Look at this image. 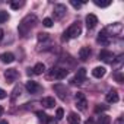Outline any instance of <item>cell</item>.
<instances>
[{
  "label": "cell",
  "mask_w": 124,
  "mask_h": 124,
  "mask_svg": "<svg viewBox=\"0 0 124 124\" xmlns=\"http://www.w3.org/2000/svg\"><path fill=\"white\" fill-rule=\"evenodd\" d=\"M82 34V25L80 22H75L69 26V29L63 34V41H67L70 38H78L79 35Z\"/></svg>",
  "instance_id": "7a4b0ae2"
},
{
  "label": "cell",
  "mask_w": 124,
  "mask_h": 124,
  "mask_svg": "<svg viewBox=\"0 0 124 124\" xmlns=\"http://www.w3.org/2000/svg\"><path fill=\"white\" fill-rule=\"evenodd\" d=\"M95 5L99 6V8H107L111 5V2H99V0H95Z\"/></svg>",
  "instance_id": "f546056e"
},
{
  "label": "cell",
  "mask_w": 124,
  "mask_h": 124,
  "mask_svg": "<svg viewBox=\"0 0 124 124\" xmlns=\"http://www.w3.org/2000/svg\"><path fill=\"white\" fill-rule=\"evenodd\" d=\"M6 96H8V93H6V92L2 89V88H0V99H5Z\"/></svg>",
  "instance_id": "d6a6232c"
},
{
  "label": "cell",
  "mask_w": 124,
  "mask_h": 124,
  "mask_svg": "<svg viewBox=\"0 0 124 124\" xmlns=\"http://www.w3.org/2000/svg\"><path fill=\"white\" fill-rule=\"evenodd\" d=\"M115 79H117V82H118V83H123V80H124L123 75H117V76H115Z\"/></svg>",
  "instance_id": "836d02e7"
},
{
  "label": "cell",
  "mask_w": 124,
  "mask_h": 124,
  "mask_svg": "<svg viewBox=\"0 0 124 124\" xmlns=\"http://www.w3.org/2000/svg\"><path fill=\"white\" fill-rule=\"evenodd\" d=\"M3 111H5V109H3V107H2V105H0V117H2V114H3Z\"/></svg>",
  "instance_id": "8d00e7d4"
},
{
  "label": "cell",
  "mask_w": 124,
  "mask_h": 124,
  "mask_svg": "<svg viewBox=\"0 0 124 124\" xmlns=\"http://www.w3.org/2000/svg\"><path fill=\"white\" fill-rule=\"evenodd\" d=\"M96 23H98V18L95 16V15H88L86 16V26L89 28V29H93L95 26H96Z\"/></svg>",
  "instance_id": "5bb4252c"
},
{
  "label": "cell",
  "mask_w": 124,
  "mask_h": 124,
  "mask_svg": "<svg viewBox=\"0 0 124 124\" xmlns=\"http://www.w3.org/2000/svg\"><path fill=\"white\" fill-rule=\"evenodd\" d=\"M96 41H98L99 44H102V45H108L111 39H109V38L107 37V34L102 31V32H99V37H98V39H96Z\"/></svg>",
  "instance_id": "ac0fdd59"
},
{
  "label": "cell",
  "mask_w": 124,
  "mask_h": 124,
  "mask_svg": "<svg viewBox=\"0 0 124 124\" xmlns=\"http://www.w3.org/2000/svg\"><path fill=\"white\" fill-rule=\"evenodd\" d=\"M21 93H22V88H21L19 85H18V86H15V88H13V91H12V96H10V99H12V101H15L16 98H19V96H21Z\"/></svg>",
  "instance_id": "44dd1931"
},
{
  "label": "cell",
  "mask_w": 124,
  "mask_h": 124,
  "mask_svg": "<svg viewBox=\"0 0 124 124\" xmlns=\"http://www.w3.org/2000/svg\"><path fill=\"white\" fill-rule=\"evenodd\" d=\"M115 124H124V118H123V117H120V118L115 121Z\"/></svg>",
  "instance_id": "e575fe53"
},
{
  "label": "cell",
  "mask_w": 124,
  "mask_h": 124,
  "mask_svg": "<svg viewBox=\"0 0 124 124\" xmlns=\"http://www.w3.org/2000/svg\"><path fill=\"white\" fill-rule=\"evenodd\" d=\"M23 5H25V2H12V3H10V8L16 10V9H21Z\"/></svg>",
  "instance_id": "d4e9b609"
},
{
  "label": "cell",
  "mask_w": 124,
  "mask_h": 124,
  "mask_svg": "<svg viewBox=\"0 0 124 124\" xmlns=\"http://www.w3.org/2000/svg\"><path fill=\"white\" fill-rule=\"evenodd\" d=\"M47 39H50L48 34H45V32H39L38 34V41H47Z\"/></svg>",
  "instance_id": "f1b7e54d"
},
{
  "label": "cell",
  "mask_w": 124,
  "mask_h": 124,
  "mask_svg": "<svg viewBox=\"0 0 124 124\" xmlns=\"http://www.w3.org/2000/svg\"><path fill=\"white\" fill-rule=\"evenodd\" d=\"M18 78H19V72H18L16 69H8V70L5 72V79H6L9 83L15 82Z\"/></svg>",
  "instance_id": "30bf717a"
},
{
  "label": "cell",
  "mask_w": 124,
  "mask_h": 124,
  "mask_svg": "<svg viewBox=\"0 0 124 124\" xmlns=\"http://www.w3.org/2000/svg\"><path fill=\"white\" fill-rule=\"evenodd\" d=\"M25 88H26V91L29 93H39V92H42V86L39 83L34 82V80H28L26 85H25Z\"/></svg>",
  "instance_id": "8992f818"
},
{
  "label": "cell",
  "mask_w": 124,
  "mask_h": 124,
  "mask_svg": "<svg viewBox=\"0 0 124 124\" xmlns=\"http://www.w3.org/2000/svg\"><path fill=\"white\" fill-rule=\"evenodd\" d=\"M70 5H72L75 9H79V8L83 5V2H75V0H72V2H70Z\"/></svg>",
  "instance_id": "4dcf8cb0"
},
{
  "label": "cell",
  "mask_w": 124,
  "mask_h": 124,
  "mask_svg": "<svg viewBox=\"0 0 124 124\" xmlns=\"http://www.w3.org/2000/svg\"><path fill=\"white\" fill-rule=\"evenodd\" d=\"M91 48L89 47H82L80 50H79V58L82 60V61H86L89 57H91Z\"/></svg>",
  "instance_id": "4fadbf2b"
},
{
  "label": "cell",
  "mask_w": 124,
  "mask_h": 124,
  "mask_svg": "<svg viewBox=\"0 0 124 124\" xmlns=\"http://www.w3.org/2000/svg\"><path fill=\"white\" fill-rule=\"evenodd\" d=\"M99 60H102V61H105V63H114V54H112V51H108V50H102L101 53H99Z\"/></svg>",
  "instance_id": "9c48e42d"
},
{
  "label": "cell",
  "mask_w": 124,
  "mask_h": 124,
  "mask_svg": "<svg viewBox=\"0 0 124 124\" xmlns=\"http://www.w3.org/2000/svg\"><path fill=\"white\" fill-rule=\"evenodd\" d=\"M37 115H38V120H39L41 123H47V118H48V115H47L44 111H37Z\"/></svg>",
  "instance_id": "603a6c76"
},
{
  "label": "cell",
  "mask_w": 124,
  "mask_h": 124,
  "mask_svg": "<svg viewBox=\"0 0 124 124\" xmlns=\"http://www.w3.org/2000/svg\"><path fill=\"white\" fill-rule=\"evenodd\" d=\"M0 60L3 61V63H13L15 61V55L12 54V53H9V51H6V53H3L2 55H0Z\"/></svg>",
  "instance_id": "e0dca14e"
},
{
  "label": "cell",
  "mask_w": 124,
  "mask_h": 124,
  "mask_svg": "<svg viewBox=\"0 0 124 124\" xmlns=\"http://www.w3.org/2000/svg\"><path fill=\"white\" fill-rule=\"evenodd\" d=\"M35 23H37V16H35V15H26V16L21 21V23H19V26H18L19 35H21V37H26V35L31 32V29L35 26Z\"/></svg>",
  "instance_id": "6da1fadb"
},
{
  "label": "cell",
  "mask_w": 124,
  "mask_h": 124,
  "mask_svg": "<svg viewBox=\"0 0 124 124\" xmlns=\"http://www.w3.org/2000/svg\"><path fill=\"white\" fill-rule=\"evenodd\" d=\"M0 124H9V123H8L6 120H2V121H0Z\"/></svg>",
  "instance_id": "74e56055"
},
{
  "label": "cell",
  "mask_w": 124,
  "mask_h": 124,
  "mask_svg": "<svg viewBox=\"0 0 124 124\" xmlns=\"http://www.w3.org/2000/svg\"><path fill=\"white\" fill-rule=\"evenodd\" d=\"M45 124H57V120H54L53 117H48L47 118V123Z\"/></svg>",
  "instance_id": "1f68e13d"
},
{
  "label": "cell",
  "mask_w": 124,
  "mask_h": 124,
  "mask_svg": "<svg viewBox=\"0 0 124 124\" xmlns=\"http://www.w3.org/2000/svg\"><path fill=\"white\" fill-rule=\"evenodd\" d=\"M75 102H76L78 109H80V111H86L88 101H86V96H85L83 92H78V93H76V96H75Z\"/></svg>",
  "instance_id": "277c9868"
},
{
  "label": "cell",
  "mask_w": 124,
  "mask_h": 124,
  "mask_svg": "<svg viewBox=\"0 0 124 124\" xmlns=\"http://www.w3.org/2000/svg\"><path fill=\"white\" fill-rule=\"evenodd\" d=\"M121 31H123V26H121V23H118V22H115V23H112V25H109V26H107L105 29H104V32L107 34V37L111 39V37H118L120 34H121Z\"/></svg>",
  "instance_id": "3957f363"
},
{
  "label": "cell",
  "mask_w": 124,
  "mask_h": 124,
  "mask_svg": "<svg viewBox=\"0 0 124 124\" xmlns=\"http://www.w3.org/2000/svg\"><path fill=\"white\" fill-rule=\"evenodd\" d=\"M50 76L54 78V79H57V80H61V79H64L67 76V70L66 69H61V67H53Z\"/></svg>",
  "instance_id": "52a82bcc"
},
{
  "label": "cell",
  "mask_w": 124,
  "mask_h": 124,
  "mask_svg": "<svg viewBox=\"0 0 124 124\" xmlns=\"http://www.w3.org/2000/svg\"><path fill=\"white\" fill-rule=\"evenodd\" d=\"M41 105H42L44 108H53V107L55 105V99H54L53 96H45V98H42Z\"/></svg>",
  "instance_id": "2e32d148"
},
{
  "label": "cell",
  "mask_w": 124,
  "mask_h": 124,
  "mask_svg": "<svg viewBox=\"0 0 124 124\" xmlns=\"http://www.w3.org/2000/svg\"><path fill=\"white\" fill-rule=\"evenodd\" d=\"M3 38V29H0V39Z\"/></svg>",
  "instance_id": "f35d334b"
},
{
  "label": "cell",
  "mask_w": 124,
  "mask_h": 124,
  "mask_svg": "<svg viewBox=\"0 0 124 124\" xmlns=\"http://www.w3.org/2000/svg\"><path fill=\"white\" fill-rule=\"evenodd\" d=\"M64 117V111L63 108H57V112H55V120H61Z\"/></svg>",
  "instance_id": "4316f807"
},
{
  "label": "cell",
  "mask_w": 124,
  "mask_h": 124,
  "mask_svg": "<svg viewBox=\"0 0 124 124\" xmlns=\"http://www.w3.org/2000/svg\"><path fill=\"white\" fill-rule=\"evenodd\" d=\"M85 124H95V121L92 120V118H89V120H86V123Z\"/></svg>",
  "instance_id": "d590c367"
},
{
  "label": "cell",
  "mask_w": 124,
  "mask_h": 124,
  "mask_svg": "<svg viewBox=\"0 0 124 124\" xmlns=\"http://www.w3.org/2000/svg\"><path fill=\"white\" fill-rule=\"evenodd\" d=\"M9 21V13L8 12H0V23H5Z\"/></svg>",
  "instance_id": "cb8c5ba5"
},
{
  "label": "cell",
  "mask_w": 124,
  "mask_h": 124,
  "mask_svg": "<svg viewBox=\"0 0 124 124\" xmlns=\"http://www.w3.org/2000/svg\"><path fill=\"white\" fill-rule=\"evenodd\" d=\"M42 25L47 26V28H51V26H53V19H51V18H45V19L42 21Z\"/></svg>",
  "instance_id": "83f0119b"
},
{
  "label": "cell",
  "mask_w": 124,
  "mask_h": 124,
  "mask_svg": "<svg viewBox=\"0 0 124 124\" xmlns=\"http://www.w3.org/2000/svg\"><path fill=\"white\" fill-rule=\"evenodd\" d=\"M105 99H107V102H109V104H115V102H118V92H117L115 89L108 91Z\"/></svg>",
  "instance_id": "7c38bea8"
},
{
  "label": "cell",
  "mask_w": 124,
  "mask_h": 124,
  "mask_svg": "<svg viewBox=\"0 0 124 124\" xmlns=\"http://www.w3.org/2000/svg\"><path fill=\"white\" fill-rule=\"evenodd\" d=\"M66 12H67V8H66L64 5H60V3L55 5V6H54V10H53L55 19H63L64 15H66Z\"/></svg>",
  "instance_id": "ba28073f"
},
{
  "label": "cell",
  "mask_w": 124,
  "mask_h": 124,
  "mask_svg": "<svg viewBox=\"0 0 124 124\" xmlns=\"http://www.w3.org/2000/svg\"><path fill=\"white\" fill-rule=\"evenodd\" d=\"M85 79H86V70L82 67V69H79L78 70V73H76V76L72 79V83H83L85 82Z\"/></svg>",
  "instance_id": "8fae6325"
},
{
  "label": "cell",
  "mask_w": 124,
  "mask_h": 124,
  "mask_svg": "<svg viewBox=\"0 0 124 124\" xmlns=\"http://www.w3.org/2000/svg\"><path fill=\"white\" fill-rule=\"evenodd\" d=\"M105 73H107V70H105V67H102V66H98V67H95V69L92 70V76H93V78H96V79L104 78V76H105Z\"/></svg>",
  "instance_id": "9a60e30c"
},
{
  "label": "cell",
  "mask_w": 124,
  "mask_h": 124,
  "mask_svg": "<svg viewBox=\"0 0 124 124\" xmlns=\"http://www.w3.org/2000/svg\"><path fill=\"white\" fill-rule=\"evenodd\" d=\"M67 120H69L70 124H79L80 123V118H79V115L76 112H70L69 117H67Z\"/></svg>",
  "instance_id": "ffe728a7"
},
{
  "label": "cell",
  "mask_w": 124,
  "mask_h": 124,
  "mask_svg": "<svg viewBox=\"0 0 124 124\" xmlns=\"http://www.w3.org/2000/svg\"><path fill=\"white\" fill-rule=\"evenodd\" d=\"M54 91L57 92V95H58V98L60 99H63V101H66V99H69V89L64 86V85H61V83H57V85H54Z\"/></svg>",
  "instance_id": "5b68a950"
},
{
  "label": "cell",
  "mask_w": 124,
  "mask_h": 124,
  "mask_svg": "<svg viewBox=\"0 0 124 124\" xmlns=\"http://www.w3.org/2000/svg\"><path fill=\"white\" fill-rule=\"evenodd\" d=\"M109 107L108 105H104V104H99V105H96L95 107V112H101V111H107Z\"/></svg>",
  "instance_id": "484cf974"
},
{
  "label": "cell",
  "mask_w": 124,
  "mask_h": 124,
  "mask_svg": "<svg viewBox=\"0 0 124 124\" xmlns=\"http://www.w3.org/2000/svg\"><path fill=\"white\" fill-rule=\"evenodd\" d=\"M98 124H111V118L107 114H101L98 117Z\"/></svg>",
  "instance_id": "7402d4cb"
},
{
  "label": "cell",
  "mask_w": 124,
  "mask_h": 124,
  "mask_svg": "<svg viewBox=\"0 0 124 124\" xmlns=\"http://www.w3.org/2000/svg\"><path fill=\"white\" fill-rule=\"evenodd\" d=\"M45 72V66L42 63H37L34 67H32V73L34 75H42Z\"/></svg>",
  "instance_id": "d6986e66"
}]
</instances>
